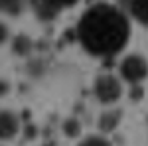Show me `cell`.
<instances>
[{"instance_id": "cell-1", "label": "cell", "mask_w": 148, "mask_h": 146, "mask_svg": "<svg viewBox=\"0 0 148 146\" xmlns=\"http://www.w3.org/2000/svg\"><path fill=\"white\" fill-rule=\"evenodd\" d=\"M128 18L116 6L95 4L81 16L77 24V38L81 45L93 56H114L128 42Z\"/></svg>"}, {"instance_id": "cell-2", "label": "cell", "mask_w": 148, "mask_h": 146, "mask_svg": "<svg viewBox=\"0 0 148 146\" xmlns=\"http://www.w3.org/2000/svg\"><path fill=\"white\" fill-rule=\"evenodd\" d=\"M121 75L128 83H140L148 75V63L142 56H126L121 63Z\"/></svg>"}, {"instance_id": "cell-3", "label": "cell", "mask_w": 148, "mask_h": 146, "mask_svg": "<svg viewBox=\"0 0 148 146\" xmlns=\"http://www.w3.org/2000/svg\"><path fill=\"white\" fill-rule=\"evenodd\" d=\"M123 93L121 81L113 75H99L95 81V95L101 103H114Z\"/></svg>"}, {"instance_id": "cell-4", "label": "cell", "mask_w": 148, "mask_h": 146, "mask_svg": "<svg viewBox=\"0 0 148 146\" xmlns=\"http://www.w3.org/2000/svg\"><path fill=\"white\" fill-rule=\"evenodd\" d=\"M20 128L18 117L10 111H0V140H10Z\"/></svg>"}, {"instance_id": "cell-5", "label": "cell", "mask_w": 148, "mask_h": 146, "mask_svg": "<svg viewBox=\"0 0 148 146\" xmlns=\"http://www.w3.org/2000/svg\"><path fill=\"white\" fill-rule=\"evenodd\" d=\"M128 8H130V14L138 22L148 26V0H130Z\"/></svg>"}, {"instance_id": "cell-6", "label": "cell", "mask_w": 148, "mask_h": 146, "mask_svg": "<svg viewBox=\"0 0 148 146\" xmlns=\"http://www.w3.org/2000/svg\"><path fill=\"white\" fill-rule=\"evenodd\" d=\"M121 121V112L119 111H107L101 114V119H99V126H101V130L105 132H111L116 128V124Z\"/></svg>"}, {"instance_id": "cell-7", "label": "cell", "mask_w": 148, "mask_h": 146, "mask_svg": "<svg viewBox=\"0 0 148 146\" xmlns=\"http://www.w3.org/2000/svg\"><path fill=\"white\" fill-rule=\"evenodd\" d=\"M24 6V0H0V10L6 14H18Z\"/></svg>"}, {"instance_id": "cell-8", "label": "cell", "mask_w": 148, "mask_h": 146, "mask_svg": "<svg viewBox=\"0 0 148 146\" xmlns=\"http://www.w3.org/2000/svg\"><path fill=\"white\" fill-rule=\"evenodd\" d=\"M44 4H47L49 8L53 12H59L61 8H69V6H73V4H77L79 0H42Z\"/></svg>"}, {"instance_id": "cell-9", "label": "cell", "mask_w": 148, "mask_h": 146, "mask_svg": "<svg viewBox=\"0 0 148 146\" xmlns=\"http://www.w3.org/2000/svg\"><path fill=\"white\" fill-rule=\"evenodd\" d=\"M79 146H111V144H109V140H105L101 136H89L83 142H79Z\"/></svg>"}, {"instance_id": "cell-10", "label": "cell", "mask_w": 148, "mask_h": 146, "mask_svg": "<svg viewBox=\"0 0 148 146\" xmlns=\"http://www.w3.org/2000/svg\"><path fill=\"white\" fill-rule=\"evenodd\" d=\"M63 130H65L69 136H77V134H79V123L73 121V119H69L67 123L63 124Z\"/></svg>"}, {"instance_id": "cell-11", "label": "cell", "mask_w": 148, "mask_h": 146, "mask_svg": "<svg viewBox=\"0 0 148 146\" xmlns=\"http://www.w3.org/2000/svg\"><path fill=\"white\" fill-rule=\"evenodd\" d=\"M121 2H125V4H130V0H121Z\"/></svg>"}]
</instances>
